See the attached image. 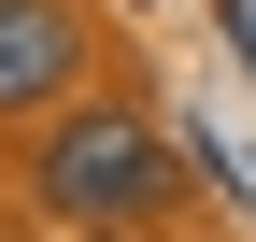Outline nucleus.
<instances>
[{"label": "nucleus", "mask_w": 256, "mask_h": 242, "mask_svg": "<svg viewBox=\"0 0 256 242\" xmlns=\"http://www.w3.org/2000/svg\"><path fill=\"white\" fill-rule=\"evenodd\" d=\"M156 200H171V157H156L142 114H72V128L43 142V214L128 228V214H156Z\"/></svg>", "instance_id": "f257e3e1"}, {"label": "nucleus", "mask_w": 256, "mask_h": 242, "mask_svg": "<svg viewBox=\"0 0 256 242\" xmlns=\"http://www.w3.org/2000/svg\"><path fill=\"white\" fill-rule=\"evenodd\" d=\"M72 72H86V28L57 0H0V114H43Z\"/></svg>", "instance_id": "f03ea898"}, {"label": "nucleus", "mask_w": 256, "mask_h": 242, "mask_svg": "<svg viewBox=\"0 0 256 242\" xmlns=\"http://www.w3.org/2000/svg\"><path fill=\"white\" fill-rule=\"evenodd\" d=\"M214 14H228V43H242V72H256V0H214Z\"/></svg>", "instance_id": "7ed1b4c3"}, {"label": "nucleus", "mask_w": 256, "mask_h": 242, "mask_svg": "<svg viewBox=\"0 0 256 242\" xmlns=\"http://www.w3.org/2000/svg\"><path fill=\"white\" fill-rule=\"evenodd\" d=\"M100 242H128V228H100Z\"/></svg>", "instance_id": "20e7f679"}]
</instances>
